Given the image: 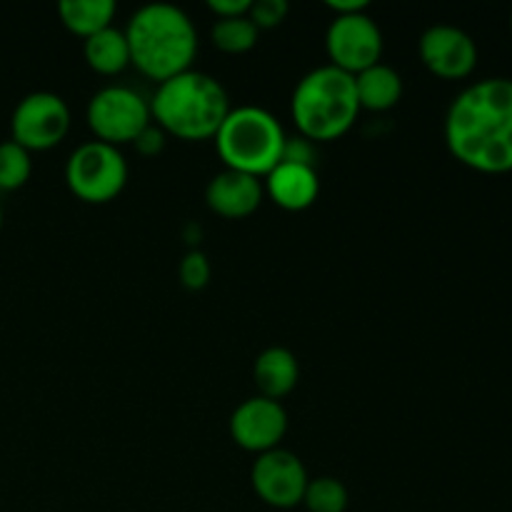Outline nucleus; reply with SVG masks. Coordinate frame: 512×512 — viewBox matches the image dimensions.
<instances>
[{"label":"nucleus","mask_w":512,"mask_h":512,"mask_svg":"<svg viewBox=\"0 0 512 512\" xmlns=\"http://www.w3.org/2000/svg\"><path fill=\"white\" fill-rule=\"evenodd\" d=\"M445 145L458 163L485 175L512 170V80L468 85L445 115Z\"/></svg>","instance_id":"obj_1"},{"label":"nucleus","mask_w":512,"mask_h":512,"mask_svg":"<svg viewBox=\"0 0 512 512\" xmlns=\"http://www.w3.org/2000/svg\"><path fill=\"white\" fill-rule=\"evenodd\" d=\"M130 65L145 78L163 80L185 73L198 55V30L183 8L150 3L135 10L125 28Z\"/></svg>","instance_id":"obj_2"},{"label":"nucleus","mask_w":512,"mask_h":512,"mask_svg":"<svg viewBox=\"0 0 512 512\" xmlns=\"http://www.w3.org/2000/svg\"><path fill=\"white\" fill-rule=\"evenodd\" d=\"M228 113L230 98L220 80L193 68L158 83L150 98V115L158 128L188 143L215 138Z\"/></svg>","instance_id":"obj_3"},{"label":"nucleus","mask_w":512,"mask_h":512,"mask_svg":"<svg viewBox=\"0 0 512 512\" xmlns=\"http://www.w3.org/2000/svg\"><path fill=\"white\" fill-rule=\"evenodd\" d=\"M295 128L310 143H330L348 133L360 115L355 75L320 65L300 78L290 98Z\"/></svg>","instance_id":"obj_4"},{"label":"nucleus","mask_w":512,"mask_h":512,"mask_svg":"<svg viewBox=\"0 0 512 512\" xmlns=\"http://www.w3.org/2000/svg\"><path fill=\"white\" fill-rule=\"evenodd\" d=\"M285 140L288 135L283 125L270 110L240 105L230 108L228 118L215 133V148L228 170L265 178L283 158Z\"/></svg>","instance_id":"obj_5"},{"label":"nucleus","mask_w":512,"mask_h":512,"mask_svg":"<svg viewBox=\"0 0 512 512\" xmlns=\"http://www.w3.org/2000/svg\"><path fill=\"white\" fill-rule=\"evenodd\" d=\"M125 183L128 160L115 145L88 140L80 143L65 163V185L83 203H110L123 193Z\"/></svg>","instance_id":"obj_6"},{"label":"nucleus","mask_w":512,"mask_h":512,"mask_svg":"<svg viewBox=\"0 0 512 512\" xmlns=\"http://www.w3.org/2000/svg\"><path fill=\"white\" fill-rule=\"evenodd\" d=\"M85 120L95 140L120 148L125 143H135V138L153 123V115L150 103L138 90L108 85L90 98Z\"/></svg>","instance_id":"obj_7"},{"label":"nucleus","mask_w":512,"mask_h":512,"mask_svg":"<svg viewBox=\"0 0 512 512\" xmlns=\"http://www.w3.org/2000/svg\"><path fill=\"white\" fill-rule=\"evenodd\" d=\"M70 130V108L58 93L35 90L28 93L13 110L10 133L18 145L28 153L33 150H50L65 140Z\"/></svg>","instance_id":"obj_8"},{"label":"nucleus","mask_w":512,"mask_h":512,"mask_svg":"<svg viewBox=\"0 0 512 512\" xmlns=\"http://www.w3.org/2000/svg\"><path fill=\"white\" fill-rule=\"evenodd\" d=\"M325 50L333 68L358 75L380 63L383 33L368 13L335 15L325 33Z\"/></svg>","instance_id":"obj_9"},{"label":"nucleus","mask_w":512,"mask_h":512,"mask_svg":"<svg viewBox=\"0 0 512 512\" xmlns=\"http://www.w3.org/2000/svg\"><path fill=\"white\" fill-rule=\"evenodd\" d=\"M253 490L265 505L278 510H290L295 505H303L305 488L310 478L303 460L285 448L268 450L258 455L250 470Z\"/></svg>","instance_id":"obj_10"},{"label":"nucleus","mask_w":512,"mask_h":512,"mask_svg":"<svg viewBox=\"0 0 512 512\" xmlns=\"http://www.w3.org/2000/svg\"><path fill=\"white\" fill-rule=\"evenodd\" d=\"M285 433H288V413L280 400L255 395L243 400L230 415V438L248 453L263 455L280 448Z\"/></svg>","instance_id":"obj_11"},{"label":"nucleus","mask_w":512,"mask_h":512,"mask_svg":"<svg viewBox=\"0 0 512 512\" xmlns=\"http://www.w3.org/2000/svg\"><path fill=\"white\" fill-rule=\"evenodd\" d=\"M420 60L443 80H463L478 65V45L473 35L458 25H433L420 35Z\"/></svg>","instance_id":"obj_12"},{"label":"nucleus","mask_w":512,"mask_h":512,"mask_svg":"<svg viewBox=\"0 0 512 512\" xmlns=\"http://www.w3.org/2000/svg\"><path fill=\"white\" fill-rule=\"evenodd\" d=\"M263 195V180L225 168L210 178L208 188H205V203L220 218L240 220L248 218V215H253L260 208Z\"/></svg>","instance_id":"obj_13"},{"label":"nucleus","mask_w":512,"mask_h":512,"mask_svg":"<svg viewBox=\"0 0 512 512\" xmlns=\"http://www.w3.org/2000/svg\"><path fill=\"white\" fill-rule=\"evenodd\" d=\"M263 188L275 200V205L290 213H300L318 200L320 180L310 165L278 163L265 175Z\"/></svg>","instance_id":"obj_14"},{"label":"nucleus","mask_w":512,"mask_h":512,"mask_svg":"<svg viewBox=\"0 0 512 512\" xmlns=\"http://www.w3.org/2000/svg\"><path fill=\"white\" fill-rule=\"evenodd\" d=\"M253 378L260 395L270 400H280L293 393L300 378V365L293 350L283 345H270L255 358Z\"/></svg>","instance_id":"obj_15"},{"label":"nucleus","mask_w":512,"mask_h":512,"mask_svg":"<svg viewBox=\"0 0 512 512\" xmlns=\"http://www.w3.org/2000/svg\"><path fill=\"white\" fill-rule=\"evenodd\" d=\"M355 93H358L360 110L383 113L395 108L403 98V78L398 70L385 63L370 65L368 70L355 75Z\"/></svg>","instance_id":"obj_16"},{"label":"nucleus","mask_w":512,"mask_h":512,"mask_svg":"<svg viewBox=\"0 0 512 512\" xmlns=\"http://www.w3.org/2000/svg\"><path fill=\"white\" fill-rule=\"evenodd\" d=\"M83 55L85 63L90 70L100 75H118L123 73L130 65V48L128 38H125V30L118 28H105L100 33L90 35L83 43Z\"/></svg>","instance_id":"obj_17"},{"label":"nucleus","mask_w":512,"mask_h":512,"mask_svg":"<svg viewBox=\"0 0 512 512\" xmlns=\"http://www.w3.org/2000/svg\"><path fill=\"white\" fill-rule=\"evenodd\" d=\"M115 13H118V8H115L113 0H63V3H58L60 23L83 40L110 28Z\"/></svg>","instance_id":"obj_18"},{"label":"nucleus","mask_w":512,"mask_h":512,"mask_svg":"<svg viewBox=\"0 0 512 512\" xmlns=\"http://www.w3.org/2000/svg\"><path fill=\"white\" fill-rule=\"evenodd\" d=\"M260 38V30L255 28L253 20L248 15L243 18H220L210 28V40L218 50L228 55H243L255 48Z\"/></svg>","instance_id":"obj_19"},{"label":"nucleus","mask_w":512,"mask_h":512,"mask_svg":"<svg viewBox=\"0 0 512 512\" xmlns=\"http://www.w3.org/2000/svg\"><path fill=\"white\" fill-rule=\"evenodd\" d=\"M348 503V488L338 478H328V475L310 480L303 495V505L308 512H345Z\"/></svg>","instance_id":"obj_20"},{"label":"nucleus","mask_w":512,"mask_h":512,"mask_svg":"<svg viewBox=\"0 0 512 512\" xmlns=\"http://www.w3.org/2000/svg\"><path fill=\"white\" fill-rule=\"evenodd\" d=\"M33 173V160L30 153L15 140L0 143V190L23 188Z\"/></svg>","instance_id":"obj_21"},{"label":"nucleus","mask_w":512,"mask_h":512,"mask_svg":"<svg viewBox=\"0 0 512 512\" xmlns=\"http://www.w3.org/2000/svg\"><path fill=\"white\" fill-rule=\"evenodd\" d=\"M180 283L188 290H203L205 285L210 283V275H213V268H210V260L203 250H188L180 260Z\"/></svg>","instance_id":"obj_22"},{"label":"nucleus","mask_w":512,"mask_h":512,"mask_svg":"<svg viewBox=\"0 0 512 512\" xmlns=\"http://www.w3.org/2000/svg\"><path fill=\"white\" fill-rule=\"evenodd\" d=\"M288 13V0H255V3L250 5L248 18L253 20L258 30H270L278 28V25L288 18Z\"/></svg>","instance_id":"obj_23"},{"label":"nucleus","mask_w":512,"mask_h":512,"mask_svg":"<svg viewBox=\"0 0 512 512\" xmlns=\"http://www.w3.org/2000/svg\"><path fill=\"white\" fill-rule=\"evenodd\" d=\"M313 160H315V148L308 138L298 135V138L285 140L280 163H298V165H310V168H313Z\"/></svg>","instance_id":"obj_24"},{"label":"nucleus","mask_w":512,"mask_h":512,"mask_svg":"<svg viewBox=\"0 0 512 512\" xmlns=\"http://www.w3.org/2000/svg\"><path fill=\"white\" fill-rule=\"evenodd\" d=\"M133 145H135V150H138L140 155H145V158H153V155L163 153L165 133L158 128V125L150 123L148 128H145L143 133H140L138 138H135Z\"/></svg>","instance_id":"obj_25"},{"label":"nucleus","mask_w":512,"mask_h":512,"mask_svg":"<svg viewBox=\"0 0 512 512\" xmlns=\"http://www.w3.org/2000/svg\"><path fill=\"white\" fill-rule=\"evenodd\" d=\"M253 0H208V10L215 18H243L250 13Z\"/></svg>","instance_id":"obj_26"},{"label":"nucleus","mask_w":512,"mask_h":512,"mask_svg":"<svg viewBox=\"0 0 512 512\" xmlns=\"http://www.w3.org/2000/svg\"><path fill=\"white\" fill-rule=\"evenodd\" d=\"M330 10L335 15H353V13H368L370 3L368 0H328Z\"/></svg>","instance_id":"obj_27"},{"label":"nucleus","mask_w":512,"mask_h":512,"mask_svg":"<svg viewBox=\"0 0 512 512\" xmlns=\"http://www.w3.org/2000/svg\"><path fill=\"white\" fill-rule=\"evenodd\" d=\"M0 230H3V208H0Z\"/></svg>","instance_id":"obj_28"},{"label":"nucleus","mask_w":512,"mask_h":512,"mask_svg":"<svg viewBox=\"0 0 512 512\" xmlns=\"http://www.w3.org/2000/svg\"><path fill=\"white\" fill-rule=\"evenodd\" d=\"M510 28H512V15H510Z\"/></svg>","instance_id":"obj_29"}]
</instances>
